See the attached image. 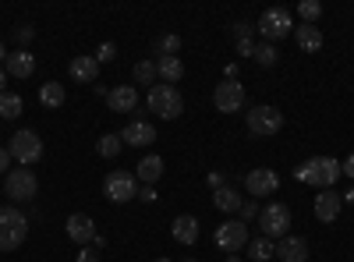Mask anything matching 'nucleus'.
Returning a JSON list of instances; mask_svg holds the SVG:
<instances>
[{
	"label": "nucleus",
	"instance_id": "72a5a7b5",
	"mask_svg": "<svg viewBox=\"0 0 354 262\" xmlns=\"http://www.w3.org/2000/svg\"><path fill=\"white\" fill-rule=\"evenodd\" d=\"M96 61H100V68H103V64H113V61H117V46H113V43H103V46L96 50Z\"/></svg>",
	"mask_w": 354,
	"mask_h": 262
},
{
	"label": "nucleus",
	"instance_id": "c756f323",
	"mask_svg": "<svg viewBox=\"0 0 354 262\" xmlns=\"http://www.w3.org/2000/svg\"><path fill=\"white\" fill-rule=\"evenodd\" d=\"M121 145H124L121 135H113V131H110V135H103V138L96 142V153H100L103 160H113L117 153H121Z\"/></svg>",
	"mask_w": 354,
	"mask_h": 262
},
{
	"label": "nucleus",
	"instance_id": "5701e85b",
	"mask_svg": "<svg viewBox=\"0 0 354 262\" xmlns=\"http://www.w3.org/2000/svg\"><path fill=\"white\" fill-rule=\"evenodd\" d=\"M213 202H216V209H223V213H241V206H245V198L238 195V188H234V185L216 188L213 191Z\"/></svg>",
	"mask_w": 354,
	"mask_h": 262
},
{
	"label": "nucleus",
	"instance_id": "4be33fe9",
	"mask_svg": "<svg viewBox=\"0 0 354 262\" xmlns=\"http://www.w3.org/2000/svg\"><path fill=\"white\" fill-rule=\"evenodd\" d=\"M294 43H298L305 53H319L322 50V32H319V28L315 25H294Z\"/></svg>",
	"mask_w": 354,
	"mask_h": 262
},
{
	"label": "nucleus",
	"instance_id": "2f4dec72",
	"mask_svg": "<svg viewBox=\"0 0 354 262\" xmlns=\"http://www.w3.org/2000/svg\"><path fill=\"white\" fill-rule=\"evenodd\" d=\"M298 15L305 18V25H315V18L322 15V4H319V0H301V4H298Z\"/></svg>",
	"mask_w": 354,
	"mask_h": 262
},
{
	"label": "nucleus",
	"instance_id": "f3484780",
	"mask_svg": "<svg viewBox=\"0 0 354 262\" xmlns=\"http://www.w3.org/2000/svg\"><path fill=\"white\" fill-rule=\"evenodd\" d=\"M277 259H283V262H308V241L294 238V234L280 238L277 241Z\"/></svg>",
	"mask_w": 354,
	"mask_h": 262
},
{
	"label": "nucleus",
	"instance_id": "c03bdc74",
	"mask_svg": "<svg viewBox=\"0 0 354 262\" xmlns=\"http://www.w3.org/2000/svg\"><path fill=\"white\" fill-rule=\"evenodd\" d=\"M340 198H344V202H347V206H354V188H351V191H347V195H340Z\"/></svg>",
	"mask_w": 354,
	"mask_h": 262
},
{
	"label": "nucleus",
	"instance_id": "ddd939ff",
	"mask_svg": "<svg viewBox=\"0 0 354 262\" xmlns=\"http://www.w3.org/2000/svg\"><path fill=\"white\" fill-rule=\"evenodd\" d=\"M64 227H68V238H71V241H78V245L96 241V223H93V216H85V213H71Z\"/></svg>",
	"mask_w": 354,
	"mask_h": 262
},
{
	"label": "nucleus",
	"instance_id": "1a4fd4ad",
	"mask_svg": "<svg viewBox=\"0 0 354 262\" xmlns=\"http://www.w3.org/2000/svg\"><path fill=\"white\" fill-rule=\"evenodd\" d=\"M213 241H216V248H223L227 255H238L241 248H248V223H241V220H227V223H220L216 227V234H213Z\"/></svg>",
	"mask_w": 354,
	"mask_h": 262
},
{
	"label": "nucleus",
	"instance_id": "dca6fc26",
	"mask_svg": "<svg viewBox=\"0 0 354 262\" xmlns=\"http://www.w3.org/2000/svg\"><path fill=\"white\" fill-rule=\"evenodd\" d=\"M68 75H71V82H78V85H96V78H100V61H96V57H75L71 68H68Z\"/></svg>",
	"mask_w": 354,
	"mask_h": 262
},
{
	"label": "nucleus",
	"instance_id": "a19ab883",
	"mask_svg": "<svg viewBox=\"0 0 354 262\" xmlns=\"http://www.w3.org/2000/svg\"><path fill=\"white\" fill-rule=\"evenodd\" d=\"M138 198H142V202H156V191L142 185V188H138Z\"/></svg>",
	"mask_w": 354,
	"mask_h": 262
},
{
	"label": "nucleus",
	"instance_id": "58836bf2",
	"mask_svg": "<svg viewBox=\"0 0 354 262\" xmlns=\"http://www.w3.org/2000/svg\"><path fill=\"white\" fill-rule=\"evenodd\" d=\"M238 53H241V57H252V53H255V39H241V43H238Z\"/></svg>",
	"mask_w": 354,
	"mask_h": 262
},
{
	"label": "nucleus",
	"instance_id": "e433bc0d",
	"mask_svg": "<svg viewBox=\"0 0 354 262\" xmlns=\"http://www.w3.org/2000/svg\"><path fill=\"white\" fill-rule=\"evenodd\" d=\"M255 216H259V206H255V202H245V206H241V223H248Z\"/></svg>",
	"mask_w": 354,
	"mask_h": 262
},
{
	"label": "nucleus",
	"instance_id": "aec40b11",
	"mask_svg": "<svg viewBox=\"0 0 354 262\" xmlns=\"http://www.w3.org/2000/svg\"><path fill=\"white\" fill-rule=\"evenodd\" d=\"M170 234H174V241L177 245H195L198 241V220L195 216H177L174 223H170Z\"/></svg>",
	"mask_w": 354,
	"mask_h": 262
},
{
	"label": "nucleus",
	"instance_id": "49530a36",
	"mask_svg": "<svg viewBox=\"0 0 354 262\" xmlns=\"http://www.w3.org/2000/svg\"><path fill=\"white\" fill-rule=\"evenodd\" d=\"M227 262H241V259H238V255H227Z\"/></svg>",
	"mask_w": 354,
	"mask_h": 262
},
{
	"label": "nucleus",
	"instance_id": "6ab92c4d",
	"mask_svg": "<svg viewBox=\"0 0 354 262\" xmlns=\"http://www.w3.org/2000/svg\"><path fill=\"white\" fill-rule=\"evenodd\" d=\"M135 178L145 185V188H153L160 178H163V160L156 156V153H149V156H142L138 160V167H135Z\"/></svg>",
	"mask_w": 354,
	"mask_h": 262
},
{
	"label": "nucleus",
	"instance_id": "ea45409f",
	"mask_svg": "<svg viewBox=\"0 0 354 262\" xmlns=\"http://www.w3.org/2000/svg\"><path fill=\"white\" fill-rule=\"evenodd\" d=\"M8 170H11V153L0 149V174H8Z\"/></svg>",
	"mask_w": 354,
	"mask_h": 262
},
{
	"label": "nucleus",
	"instance_id": "a211bd4d",
	"mask_svg": "<svg viewBox=\"0 0 354 262\" xmlns=\"http://www.w3.org/2000/svg\"><path fill=\"white\" fill-rule=\"evenodd\" d=\"M121 142H124V145H135V149H142V145L156 142V128H153L149 121H131V124L121 131Z\"/></svg>",
	"mask_w": 354,
	"mask_h": 262
},
{
	"label": "nucleus",
	"instance_id": "f8f14e48",
	"mask_svg": "<svg viewBox=\"0 0 354 262\" xmlns=\"http://www.w3.org/2000/svg\"><path fill=\"white\" fill-rule=\"evenodd\" d=\"M245 188H248V195H252V198H266V195H273V191L280 188V178H277V170L259 167V170H248Z\"/></svg>",
	"mask_w": 354,
	"mask_h": 262
},
{
	"label": "nucleus",
	"instance_id": "b1692460",
	"mask_svg": "<svg viewBox=\"0 0 354 262\" xmlns=\"http://www.w3.org/2000/svg\"><path fill=\"white\" fill-rule=\"evenodd\" d=\"M156 75L163 78V85H177V82L185 78L181 57H160V61H156Z\"/></svg>",
	"mask_w": 354,
	"mask_h": 262
},
{
	"label": "nucleus",
	"instance_id": "f704fd0d",
	"mask_svg": "<svg viewBox=\"0 0 354 262\" xmlns=\"http://www.w3.org/2000/svg\"><path fill=\"white\" fill-rule=\"evenodd\" d=\"M32 36H36V28H32V25H18V28H15V43H21V50L32 43Z\"/></svg>",
	"mask_w": 354,
	"mask_h": 262
},
{
	"label": "nucleus",
	"instance_id": "473e14b6",
	"mask_svg": "<svg viewBox=\"0 0 354 262\" xmlns=\"http://www.w3.org/2000/svg\"><path fill=\"white\" fill-rule=\"evenodd\" d=\"M230 36H234V43H241V39H255V28H252L248 21H234V25H230Z\"/></svg>",
	"mask_w": 354,
	"mask_h": 262
},
{
	"label": "nucleus",
	"instance_id": "79ce46f5",
	"mask_svg": "<svg viewBox=\"0 0 354 262\" xmlns=\"http://www.w3.org/2000/svg\"><path fill=\"white\" fill-rule=\"evenodd\" d=\"M344 167V174H347V178H354V153L347 156V163H340Z\"/></svg>",
	"mask_w": 354,
	"mask_h": 262
},
{
	"label": "nucleus",
	"instance_id": "c85d7f7f",
	"mask_svg": "<svg viewBox=\"0 0 354 262\" xmlns=\"http://www.w3.org/2000/svg\"><path fill=\"white\" fill-rule=\"evenodd\" d=\"M252 57H255L259 68H273V64L280 61V53H277L273 43H255V53H252Z\"/></svg>",
	"mask_w": 354,
	"mask_h": 262
},
{
	"label": "nucleus",
	"instance_id": "bb28decb",
	"mask_svg": "<svg viewBox=\"0 0 354 262\" xmlns=\"http://www.w3.org/2000/svg\"><path fill=\"white\" fill-rule=\"evenodd\" d=\"M21 110H25L21 96H15V93H0V118L15 121V118H21Z\"/></svg>",
	"mask_w": 354,
	"mask_h": 262
},
{
	"label": "nucleus",
	"instance_id": "9b49d317",
	"mask_svg": "<svg viewBox=\"0 0 354 262\" xmlns=\"http://www.w3.org/2000/svg\"><path fill=\"white\" fill-rule=\"evenodd\" d=\"M213 103L220 113H241L245 110V85H238V78H223L213 93Z\"/></svg>",
	"mask_w": 354,
	"mask_h": 262
},
{
	"label": "nucleus",
	"instance_id": "6e6552de",
	"mask_svg": "<svg viewBox=\"0 0 354 262\" xmlns=\"http://www.w3.org/2000/svg\"><path fill=\"white\" fill-rule=\"evenodd\" d=\"M39 191V181L28 167H18V170H8V181H4V195L15 198V202H32Z\"/></svg>",
	"mask_w": 354,
	"mask_h": 262
},
{
	"label": "nucleus",
	"instance_id": "09e8293b",
	"mask_svg": "<svg viewBox=\"0 0 354 262\" xmlns=\"http://www.w3.org/2000/svg\"><path fill=\"white\" fill-rule=\"evenodd\" d=\"M156 262H170V259H156Z\"/></svg>",
	"mask_w": 354,
	"mask_h": 262
},
{
	"label": "nucleus",
	"instance_id": "0eeeda50",
	"mask_svg": "<svg viewBox=\"0 0 354 262\" xmlns=\"http://www.w3.org/2000/svg\"><path fill=\"white\" fill-rule=\"evenodd\" d=\"M259 227H262V238H270V241L287 238V230H290V209L283 206V202H270V206L259 213Z\"/></svg>",
	"mask_w": 354,
	"mask_h": 262
},
{
	"label": "nucleus",
	"instance_id": "39448f33",
	"mask_svg": "<svg viewBox=\"0 0 354 262\" xmlns=\"http://www.w3.org/2000/svg\"><path fill=\"white\" fill-rule=\"evenodd\" d=\"M103 191L110 202H117V206H124V202L138 198V178L131 170H110L103 178Z\"/></svg>",
	"mask_w": 354,
	"mask_h": 262
},
{
	"label": "nucleus",
	"instance_id": "20e7f679",
	"mask_svg": "<svg viewBox=\"0 0 354 262\" xmlns=\"http://www.w3.org/2000/svg\"><path fill=\"white\" fill-rule=\"evenodd\" d=\"M255 32L262 36V43H280L294 32V21H290V11L287 8H266L259 25H255Z\"/></svg>",
	"mask_w": 354,
	"mask_h": 262
},
{
	"label": "nucleus",
	"instance_id": "f03ea898",
	"mask_svg": "<svg viewBox=\"0 0 354 262\" xmlns=\"http://www.w3.org/2000/svg\"><path fill=\"white\" fill-rule=\"evenodd\" d=\"M28 238V220L15 206H0V252H15Z\"/></svg>",
	"mask_w": 354,
	"mask_h": 262
},
{
	"label": "nucleus",
	"instance_id": "de8ad7c7",
	"mask_svg": "<svg viewBox=\"0 0 354 262\" xmlns=\"http://www.w3.org/2000/svg\"><path fill=\"white\" fill-rule=\"evenodd\" d=\"M181 262H198V259H181Z\"/></svg>",
	"mask_w": 354,
	"mask_h": 262
},
{
	"label": "nucleus",
	"instance_id": "4c0bfd02",
	"mask_svg": "<svg viewBox=\"0 0 354 262\" xmlns=\"http://www.w3.org/2000/svg\"><path fill=\"white\" fill-rule=\"evenodd\" d=\"M75 262H100V255H96L93 248H82V252L75 255Z\"/></svg>",
	"mask_w": 354,
	"mask_h": 262
},
{
	"label": "nucleus",
	"instance_id": "393cba45",
	"mask_svg": "<svg viewBox=\"0 0 354 262\" xmlns=\"http://www.w3.org/2000/svg\"><path fill=\"white\" fill-rule=\"evenodd\" d=\"M64 100H68V93H64V85H61V82H46L43 89H39V103L50 106V110L64 106Z\"/></svg>",
	"mask_w": 354,
	"mask_h": 262
},
{
	"label": "nucleus",
	"instance_id": "a878e982",
	"mask_svg": "<svg viewBox=\"0 0 354 262\" xmlns=\"http://www.w3.org/2000/svg\"><path fill=\"white\" fill-rule=\"evenodd\" d=\"M248 255H252V262H270V259H277V245L270 238H255V241H248Z\"/></svg>",
	"mask_w": 354,
	"mask_h": 262
},
{
	"label": "nucleus",
	"instance_id": "9d476101",
	"mask_svg": "<svg viewBox=\"0 0 354 262\" xmlns=\"http://www.w3.org/2000/svg\"><path fill=\"white\" fill-rule=\"evenodd\" d=\"M283 128V113L277 110V106H270V103H259V106H252L248 110V131L252 135H277Z\"/></svg>",
	"mask_w": 354,
	"mask_h": 262
},
{
	"label": "nucleus",
	"instance_id": "a18cd8bd",
	"mask_svg": "<svg viewBox=\"0 0 354 262\" xmlns=\"http://www.w3.org/2000/svg\"><path fill=\"white\" fill-rule=\"evenodd\" d=\"M0 61H8V50H4V43H0Z\"/></svg>",
	"mask_w": 354,
	"mask_h": 262
},
{
	"label": "nucleus",
	"instance_id": "37998d69",
	"mask_svg": "<svg viewBox=\"0 0 354 262\" xmlns=\"http://www.w3.org/2000/svg\"><path fill=\"white\" fill-rule=\"evenodd\" d=\"M4 85H8V71L0 68V93H4Z\"/></svg>",
	"mask_w": 354,
	"mask_h": 262
},
{
	"label": "nucleus",
	"instance_id": "2eb2a0df",
	"mask_svg": "<svg viewBox=\"0 0 354 262\" xmlns=\"http://www.w3.org/2000/svg\"><path fill=\"white\" fill-rule=\"evenodd\" d=\"M340 209H344V198H340L333 188L319 191V198H315V216H319V223H333V220L340 216Z\"/></svg>",
	"mask_w": 354,
	"mask_h": 262
},
{
	"label": "nucleus",
	"instance_id": "4468645a",
	"mask_svg": "<svg viewBox=\"0 0 354 262\" xmlns=\"http://www.w3.org/2000/svg\"><path fill=\"white\" fill-rule=\"evenodd\" d=\"M106 106L113 113H131L138 106V89H135V85H113L110 96H106Z\"/></svg>",
	"mask_w": 354,
	"mask_h": 262
},
{
	"label": "nucleus",
	"instance_id": "cd10ccee",
	"mask_svg": "<svg viewBox=\"0 0 354 262\" xmlns=\"http://www.w3.org/2000/svg\"><path fill=\"white\" fill-rule=\"evenodd\" d=\"M131 78L138 82V85H149V89H153V85H156V61H138L135 68H131Z\"/></svg>",
	"mask_w": 354,
	"mask_h": 262
},
{
	"label": "nucleus",
	"instance_id": "412c9836",
	"mask_svg": "<svg viewBox=\"0 0 354 262\" xmlns=\"http://www.w3.org/2000/svg\"><path fill=\"white\" fill-rule=\"evenodd\" d=\"M8 68V75H15V78H28V75H32L36 71V57L32 53H28V50H15V53H8V61H4Z\"/></svg>",
	"mask_w": 354,
	"mask_h": 262
},
{
	"label": "nucleus",
	"instance_id": "c9c22d12",
	"mask_svg": "<svg viewBox=\"0 0 354 262\" xmlns=\"http://www.w3.org/2000/svg\"><path fill=\"white\" fill-rule=\"evenodd\" d=\"M223 185H230L227 174H223V170H209V188L216 191V188H223Z\"/></svg>",
	"mask_w": 354,
	"mask_h": 262
},
{
	"label": "nucleus",
	"instance_id": "7c9ffc66",
	"mask_svg": "<svg viewBox=\"0 0 354 262\" xmlns=\"http://www.w3.org/2000/svg\"><path fill=\"white\" fill-rule=\"evenodd\" d=\"M153 50H156V57H177V50H181V36H174V32L170 36H160Z\"/></svg>",
	"mask_w": 354,
	"mask_h": 262
},
{
	"label": "nucleus",
	"instance_id": "f257e3e1",
	"mask_svg": "<svg viewBox=\"0 0 354 262\" xmlns=\"http://www.w3.org/2000/svg\"><path fill=\"white\" fill-rule=\"evenodd\" d=\"M340 174H344L340 160H333V156H312V160H305L298 170H294V178H298L301 185H312L319 191H326V188H333L340 181Z\"/></svg>",
	"mask_w": 354,
	"mask_h": 262
},
{
	"label": "nucleus",
	"instance_id": "7ed1b4c3",
	"mask_svg": "<svg viewBox=\"0 0 354 262\" xmlns=\"http://www.w3.org/2000/svg\"><path fill=\"white\" fill-rule=\"evenodd\" d=\"M145 106H149V113H156V118H163V121H177L185 113V100L174 85H153L149 96H145Z\"/></svg>",
	"mask_w": 354,
	"mask_h": 262
},
{
	"label": "nucleus",
	"instance_id": "423d86ee",
	"mask_svg": "<svg viewBox=\"0 0 354 262\" xmlns=\"http://www.w3.org/2000/svg\"><path fill=\"white\" fill-rule=\"evenodd\" d=\"M8 153H11V160H18L21 167H32V163L43 156V138H39L36 131L21 128V131H15V135H11Z\"/></svg>",
	"mask_w": 354,
	"mask_h": 262
}]
</instances>
